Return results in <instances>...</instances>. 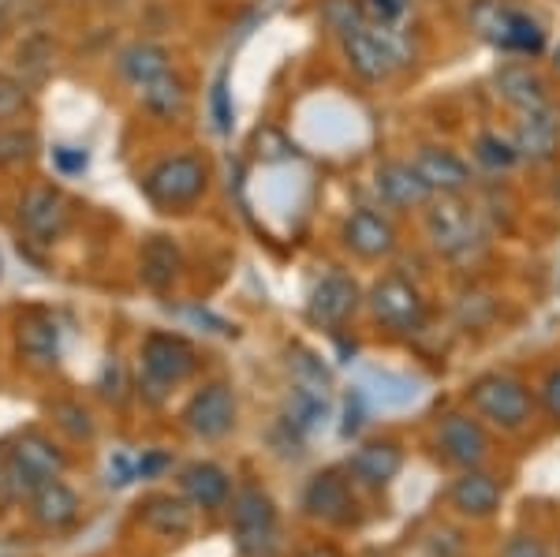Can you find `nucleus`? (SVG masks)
Masks as SVG:
<instances>
[{"instance_id": "c756f323", "label": "nucleus", "mask_w": 560, "mask_h": 557, "mask_svg": "<svg viewBox=\"0 0 560 557\" xmlns=\"http://www.w3.org/2000/svg\"><path fill=\"white\" fill-rule=\"evenodd\" d=\"M318 15H322L325 31H332L337 38H348V34L363 31L370 23L363 0H318Z\"/></svg>"}, {"instance_id": "f03ea898", "label": "nucleus", "mask_w": 560, "mask_h": 557, "mask_svg": "<svg viewBox=\"0 0 560 557\" xmlns=\"http://www.w3.org/2000/svg\"><path fill=\"white\" fill-rule=\"evenodd\" d=\"M340 53L363 83H388L415 65V42L400 31V23H366L363 31L340 38Z\"/></svg>"}, {"instance_id": "393cba45", "label": "nucleus", "mask_w": 560, "mask_h": 557, "mask_svg": "<svg viewBox=\"0 0 560 557\" xmlns=\"http://www.w3.org/2000/svg\"><path fill=\"white\" fill-rule=\"evenodd\" d=\"M31 513L42 527H68V524H75V517H79V498L71 487L52 479V483H45L42 490L31 494Z\"/></svg>"}, {"instance_id": "39448f33", "label": "nucleus", "mask_w": 560, "mask_h": 557, "mask_svg": "<svg viewBox=\"0 0 560 557\" xmlns=\"http://www.w3.org/2000/svg\"><path fill=\"white\" fill-rule=\"evenodd\" d=\"M65 453L49 442L45 434H23L15 438V445L8 449V461H4V498H31L34 490H42L45 483L60 479L65 472Z\"/></svg>"}, {"instance_id": "a211bd4d", "label": "nucleus", "mask_w": 560, "mask_h": 557, "mask_svg": "<svg viewBox=\"0 0 560 557\" xmlns=\"http://www.w3.org/2000/svg\"><path fill=\"white\" fill-rule=\"evenodd\" d=\"M501 498H504V487L482 468H464V475H459L453 483V490H448L453 509L467 520H490L497 509H501Z\"/></svg>"}, {"instance_id": "e433bc0d", "label": "nucleus", "mask_w": 560, "mask_h": 557, "mask_svg": "<svg viewBox=\"0 0 560 557\" xmlns=\"http://www.w3.org/2000/svg\"><path fill=\"white\" fill-rule=\"evenodd\" d=\"M366 4V15H370V23H400L404 15H408V8H411V0H363Z\"/></svg>"}, {"instance_id": "dca6fc26", "label": "nucleus", "mask_w": 560, "mask_h": 557, "mask_svg": "<svg viewBox=\"0 0 560 557\" xmlns=\"http://www.w3.org/2000/svg\"><path fill=\"white\" fill-rule=\"evenodd\" d=\"M20 221H23V229L31 232L34 240L49 244V240H57L60 232L68 229V221H71V202L65 199V192H60V187L38 184V187H31V192L23 195V202H20Z\"/></svg>"}, {"instance_id": "9b49d317", "label": "nucleus", "mask_w": 560, "mask_h": 557, "mask_svg": "<svg viewBox=\"0 0 560 557\" xmlns=\"http://www.w3.org/2000/svg\"><path fill=\"white\" fill-rule=\"evenodd\" d=\"M433 442H438L441 456L456 468H478L490 453V438H486L482 423H478L475 411H448L438 419L433 430Z\"/></svg>"}, {"instance_id": "ddd939ff", "label": "nucleus", "mask_w": 560, "mask_h": 557, "mask_svg": "<svg viewBox=\"0 0 560 557\" xmlns=\"http://www.w3.org/2000/svg\"><path fill=\"white\" fill-rule=\"evenodd\" d=\"M493 86H497V97H501L504 105H512L516 113L553 105V97H549V79L541 76L527 57L504 60V65L493 71Z\"/></svg>"}, {"instance_id": "9d476101", "label": "nucleus", "mask_w": 560, "mask_h": 557, "mask_svg": "<svg viewBox=\"0 0 560 557\" xmlns=\"http://www.w3.org/2000/svg\"><path fill=\"white\" fill-rule=\"evenodd\" d=\"M232 524H236V543L247 557H261L273 546L277 535V509L269 494L258 487H243L232 498Z\"/></svg>"}, {"instance_id": "473e14b6", "label": "nucleus", "mask_w": 560, "mask_h": 557, "mask_svg": "<svg viewBox=\"0 0 560 557\" xmlns=\"http://www.w3.org/2000/svg\"><path fill=\"white\" fill-rule=\"evenodd\" d=\"M255 154L261 161H280V158H292L295 154V147L288 142V135L284 131H277V128H258L255 131Z\"/></svg>"}, {"instance_id": "7c9ffc66", "label": "nucleus", "mask_w": 560, "mask_h": 557, "mask_svg": "<svg viewBox=\"0 0 560 557\" xmlns=\"http://www.w3.org/2000/svg\"><path fill=\"white\" fill-rule=\"evenodd\" d=\"M38 154L34 128H0V169H20Z\"/></svg>"}, {"instance_id": "6ab92c4d", "label": "nucleus", "mask_w": 560, "mask_h": 557, "mask_svg": "<svg viewBox=\"0 0 560 557\" xmlns=\"http://www.w3.org/2000/svg\"><path fill=\"white\" fill-rule=\"evenodd\" d=\"M359 300H363V295H359V285L351 281L348 274L332 269V274L322 277V285L311 295V318L322 322V326H345L351 314H355Z\"/></svg>"}, {"instance_id": "ea45409f", "label": "nucleus", "mask_w": 560, "mask_h": 557, "mask_svg": "<svg viewBox=\"0 0 560 557\" xmlns=\"http://www.w3.org/2000/svg\"><path fill=\"white\" fill-rule=\"evenodd\" d=\"M52 161H57L60 173H83V169H86V154H83V150H71V147L52 150Z\"/></svg>"}, {"instance_id": "b1692460", "label": "nucleus", "mask_w": 560, "mask_h": 557, "mask_svg": "<svg viewBox=\"0 0 560 557\" xmlns=\"http://www.w3.org/2000/svg\"><path fill=\"white\" fill-rule=\"evenodd\" d=\"M179 269H184V258H179V247L173 244V240L153 236L150 244L142 247L139 274H142V281H147L153 292L173 289V285L179 281Z\"/></svg>"}, {"instance_id": "58836bf2", "label": "nucleus", "mask_w": 560, "mask_h": 557, "mask_svg": "<svg viewBox=\"0 0 560 557\" xmlns=\"http://www.w3.org/2000/svg\"><path fill=\"white\" fill-rule=\"evenodd\" d=\"M501 557H549V546L538 535H512L501 546Z\"/></svg>"}, {"instance_id": "f3484780", "label": "nucleus", "mask_w": 560, "mask_h": 557, "mask_svg": "<svg viewBox=\"0 0 560 557\" xmlns=\"http://www.w3.org/2000/svg\"><path fill=\"white\" fill-rule=\"evenodd\" d=\"M520 158L530 165H546L560 154V116L553 113V105H541V109L520 113L516 131H512Z\"/></svg>"}, {"instance_id": "412c9836", "label": "nucleus", "mask_w": 560, "mask_h": 557, "mask_svg": "<svg viewBox=\"0 0 560 557\" xmlns=\"http://www.w3.org/2000/svg\"><path fill=\"white\" fill-rule=\"evenodd\" d=\"M303 506L311 517L345 524V520L351 517V483L337 472L314 475L311 487H306V494H303Z\"/></svg>"}, {"instance_id": "7ed1b4c3", "label": "nucleus", "mask_w": 560, "mask_h": 557, "mask_svg": "<svg viewBox=\"0 0 560 557\" xmlns=\"http://www.w3.org/2000/svg\"><path fill=\"white\" fill-rule=\"evenodd\" d=\"M467 23L482 42L509 57H541L546 53V31L530 12L509 4V0H471Z\"/></svg>"}, {"instance_id": "79ce46f5", "label": "nucleus", "mask_w": 560, "mask_h": 557, "mask_svg": "<svg viewBox=\"0 0 560 557\" xmlns=\"http://www.w3.org/2000/svg\"><path fill=\"white\" fill-rule=\"evenodd\" d=\"M306 557H340L337 550H329V546H318V550H311Z\"/></svg>"}, {"instance_id": "423d86ee", "label": "nucleus", "mask_w": 560, "mask_h": 557, "mask_svg": "<svg viewBox=\"0 0 560 557\" xmlns=\"http://www.w3.org/2000/svg\"><path fill=\"white\" fill-rule=\"evenodd\" d=\"M206 184H210V165L195 154H176L165 158L142 176V192H147L150 202L168 206V210H179V206H191L206 195Z\"/></svg>"}, {"instance_id": "72a5a7b5", "label": "nucleus", "mask_w": 560, "mask_h": 557, "mask_svg": "<svg viewBox=\"0 0 560 557\" xmlns=\"http://www.w3.org/2000/svg\"><path fill=\"white\" fill-rule=\"evenodd\" d=\"M538 404H541V411H546V416L560 427V363H557V367H549V371L541 374Z\"/></svg>"}, {"instance_id": "c03bdc74", "label": "nucleus", "mask_w": 560, "mask_h": 557, "mask_svg": "<svg viewBox=\"0 0 560 557\" xmlns=\"http://www.w3.org/2000/svg\"><path fill=\"white\" fill-rule=\"evenodd\" d=\"M0 490H4V479H0Z\"/></svg>"}, {"instance_id": "a19ab883", "label": "nucleus", "mask_w": 560, "mask_h": 557, "mask_svg": "<svg viewBox=\"0 0 560 557\" xmlns=\"http://www.w3.org/2000/svg\"><path fill=\"white\" fill-rule=\"evenodd\" d=\"M12 12H15V0H0V26L12 20Z\"/></svg>"}, {"instance_id": "a878e982", "label": "nucleus", "mask_w": 560, "mask_h": 557, "mask_svg": "<svg viewBox=\"0 0 560 557\" xmlns=\"http://www.w3.org/2000/svg\"><path fill=\"white\" fill-rule=\"evenodd\" d=\"M142 109L150 116H158V120H176V116H184L187 109V86L179 83L173 71L153 79V83L142 86Z\"/></svg>"}, {"instance_id": "c85d7f7f", "label": "nucleus", "mask_w": 560, "mask_h": 557, "mask_svg": "<svg viewBox=\"0 0 560 557\" xmlns=\"http://www.w3.org/2000/svg\"><path fill=\"white\" fill-rule=\"evenodd\" d=\"M147 524L153 527V532L176 538V535L191 532L195 517H191V509H187V501L168 498V494H158V498L147 501Z\"/></svg>"}, {"instance_id": "4c0bfd02", "label": "nucleus", "mask_w": 560, "mask_h": 557, "mask_svg": "<svg viewBox=\"0 0 560 557\" xmlns=\"http://www.w3.org/2000/svg\"><path fill=\"white\" fill-rule=\"evenodd\" d=\"M210 109H213L217 131L229 135L232 131V105H229V83H224V76L217 79L213 90H210Z\"/></svg>"}, {"instance_id": "6e6552de", "label": "nucleus", "mask_w": 560, "mask_h": 557, "mask_svg": "<svg viewBox=\"0 0 560 557\" xmlns=\"http://www.w3.org/2000/svg\"><path fill=\"white\" fill-rule=\"evenodd\" d=\"M195 367L198 352L176 334H150L147 345H142V374H147V385L153 390V401H161L168 385L191 379Z\"/></svg>"}, {"instance_id": "5701e85b", "label": "nucleus", "mask_w": 560, "mask_h": 557, "mask_svg": "<svg viewBox=\"0 0 560 557\" xmlns=\"http://www.w3.org/2000/svg\"><path fill=\"white\" fill-rule=\"evenodd\" d=\"M179 490L195 501L198 509H221L232 498V483L217 464H187L179 475Z\"/></svg>"}, {"instance_id": "cd10ccee", "label": "nucleus", "mask_w": 560, "mask_h": 557, "mask_svg": "<svg viewBox=\"0 0 560 557\" xmlns=\"http://www.w3.org/2000/svg\"><path fill=\"white\" fill-rule=\"evenodd\" d=\"M20 348L34 359V363H57L60 337H57L52 318H45V314H31V318H23L20 322Z\"/></svg>"}, {"instance_id": "2eb2a0df", "label": "nucleus", "mask_w": 560, "mask_h": 557, "mask_svg": "<svg viewBox=\"0 0 560 557\" xmlns=\"http://www.w3.org/2000/svg\"><path fill=\"white\" fill-rule=\"evenodd\" d=\"M184 423L198 438H224L236 423V397L224 382H210L184 408Z\"/></svg>"}, {"instance_id": "f704fd0d", "label": "nucleus", "mask_w": 560, "mask_h": 557, "mask_svg": "<svg viewBox=\"0 0 560 557\" xmlns=\"http://www.w3.org/2000/svg\"><path fill=\"white\" fill-rule=\"evenodd\" d=\"M34 49H38V34H34V38H26L20 45L15 60H20V68L31 71V76H45V68H49V60H52V42H45L42 53H34Z\"/></svg>"}, {"instance_id": "1a4fd4ad", "label": "nucleus", "mask_w": 560, "mask_h": 557, "mask_svg": "<svg viewBox=\"0 0 560 557\" xmlns=\"http://www.w3.org/2000/svg\"><path fill=\"white\" fill-rule=\"evenodd\" d=\"M340 240L355 258L363 263H382V258L393 255L400 247V232L388 213L374 210V206H359L345 218V229H340Z\"/></svg>"}, {"instance_id": "20e7f679", "label": "nucleus", "mask_w": 560, "mask_h": 557, "mask_svg": "<svg viewBox=\"0 0 560 557\" xmlns=\"http://www.w3.org/2000/svg\"><path fill=\"white\" fill-rule=\"evenodd\" d=\"M467 408L475 411L478 419L501 427V430H523L535 416V393L530 385L516 379V374L504 371H490L478 374V379L467 385Z\"/></svg>"}, {"instance_id": "a18cd8bd", "label": "nucleus", "mask_w": 560, "mask_h": 557, "mask_svg": "<svg viewBox=\"0 0 560 557\" xmlns=\"http://www.w3.org/2000/svg\"><path fill=\"white\" fill-rule=\"evenodd\" d=\"M0 269H4V263H0Z\"/></svg>"}, {"instance_id": "2f4dec72", "label": "nucleus", "mask_w": 560, "mask_h": 557, "mask_svg": "<svg viewBox=\"0 0 560 557\" xmlns=\"http://www.w3.org/2000/svg\"><path fill=\"white\" fill-rule=\"evenodd\" d=\"M26 83L8 71H0V120H15L26 109Z\"/></svg>"}, {"instance_id": "37998d69", "label": "nucleus", "mask_w": 560, "mask_h": 557, "mask_svg": "<svg viewBox=\"0 0 560 557\" xmlns=\"http://www.w3.org/2000/svg\"><path fill=\"white\" fill-rule=\"evenodd\" d=\"M553 71H557V76H560V45H557V49H553Z\"/></svg>"}, {"instance_id": "aec40b11", "label": "nucleus", "mask_w": 560, "mask_h": 557, "mask_svg": "<svg viewBox=\"0 0 560 557\" xmlns=\"http://www.w3.org/2000/svg\"><path fill=\"white\" fill-rule=\"evenodd\" d=\"M404 468V453L396 442H366L348 456V475L359 487H385L388 479H396V472Z\"/></svg>"}, {"instance_id": "c9c22d12", "label": "nucleus", "mask_w": 560, "mask_h": 557, "mask_svg": "<svg viewBox=\"0 0 560 557\" xmlns=\"http://www.w3.org/2000/svg\"><path fill=\"white\" fill-rule=\"evenodd\" d=\"M57 423L68 430L71 438H90L94 434V423H90V411L79 408V404H57Z\"/></svg>"}, {"instance_id": "0eeeda50", "label": "nucleus", "mask_w": 560, "mask_h": 557, "mask_svg": "<svg viewBox=\"0 0 560 557\" xmlns=\"http://www.w3.org/2000/svg\"><path fill=\"white\" fill-rule=\"evenodd\" d=\"M374 318L393 334H419L427 326V300H422L419 285L408 281L404 274H385L382 281L366 295Z\"/></svg>"}, {"instance_id": "bb28decb", "label": "nucleus", "mask_w": 560, "mask_h": 557, "mask_svg": "<svg viewBox=\"0 0 560 557\" xmlns=\"http://www.w3.org/2000/svg\"><path fill=\"white\" fill-rule=\"evenodd\" d=\"M471 154L486 173H509V169H516L523 161L512 135H501V131H478L471 142Z\"/></svg>"}, {"instance_id": "4468645a", "label": "nucleus", "mask_w": 560, "mask_h": 557, "mask_svg": "<svg viewBox=\"0 0 560 557\" xmlns=\"http://www.w3.org/2000/svg\"><path fill=\"white\" fill-rule=\"evenodd\" d=\"M374 195L385 210H396V213L422 210V206L433 199V192L422 184V176L415 173L411 161H400V158L382 161V165L374 169Z\"/></svg>"}, {"instance_id": "f8f14e48", "label": "nucleus", "mask_w": 560, "mask_h": 557, "mask_svg": "<svg viewBox=\"0 0 560 557\" xmlns=\"http://www.w3.org/2000/svg\"><path fill=\"white\" fill-rule=\"evenodd\" d=\"M415 173L422 176V184L430 187L433 195H467L475 184L471 161H464L453 147H438V142H427L411 154Z\"/></svg>"}, {"instance_id": "4be33fe9", "label": "nucleus", "mask_w": 560, "mask_h": 557, "mask_svg": "<svg viewBox=\"0 0 560 557\" xmlns=\"http://www.w3.org/2000/svg\"><path fill=\"white\" fill-rule=\"evenodd\" d=\"M116 68H120V76L128 79L131 86L142 90L147 83H153V79L173 71V57H168V49L158 42H131L128 49H120Z\"/></svg>"}, {"instance_id": "f257e3e1", "label": "nucleus", "mask_w": 560, "mask_h": 557, "mask_svg": "<svg viewBox=\"0 0 560 557\" xmlns=\"http://www.w3.org/2000/svg\"><path fill=\"white\" fill-rule=\"evenodd\" d=\"M422 232L441 258L459 263V258H471L475 251L486 247L490 224H486L482 206L471 195H433L422 206Z\"/></svg>"}]
</instances>
